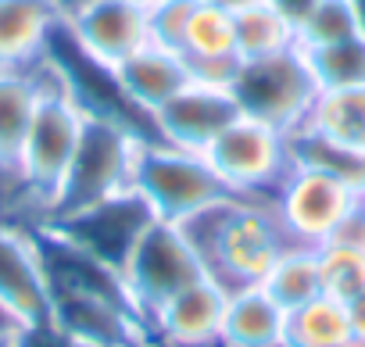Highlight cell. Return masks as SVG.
<instances>
[{
  "instance_id": "1",
  "label": "cell",
  "mask_w": 365,
  "mask_h": 347,
  "mask_svg": "<svg viewBox=\"0 0 365 347\" xmlns=\"http://www.w3.org/2000/svg\"><path fill=\"white\" fill-rule=\"evenodd\" d=\"M179 226L201 254L205 272L226 290L262 283L276 265V258L294 244L276 215V204L265 197L233 194L226 201L208 204L205 212L190 215Z\"/></svg>"
},
{
  "instance_id": "2",
  "label": "cell",
  "mask_w": 365,
  "mask_h": 347,
  "mask_svg": "<svg viewBox=\"0 0 365 347\" xmlns=\"http://www.w3.org/2000/svg\"><path fill=\"white\" fill-rule=\"evenodd\" d=\"M140 140H143V133H136L133 125L86 111V122H83L76 154L68 161V172L61 180V190H58V197H54V204L43 219L68 215V212L90 208L104 197L129 190Z\"/></svg>"
},
{
  "instance_id": "3",
  "label": "cell",
  "mask_w": 365,
  "mask_h": 347,
  "mask_svg": "<svg viewBox=\"0 0 365 347\" xmlns=\"http://www.w3.org/2000/svg\"><path fill=\"white\" fill-rule=\"evenodd\" d=\"M133 190L165 222H187L215 201L233 197V190L215 176L201 150H182L158 136H143L133 165Z\"/></svg>"
},
{
  "instance_id": "4",
  "label": "cell",
  "mask_w": 365,
  "mask_h": 347,
  "mask_svg": "<svg viewBox=\"0 0 365 347\" xmlns=\"http://www.w3.org/2000/svg\"><path fill=\"white\" fill-rule=\"evenodd\" d=\"M83 122H86V108L72 97V90L65 86V79L54 65V79L40 97V108L33 115V125H29L22 154H19V176L36 208V222L51 212V204L61 190V180H65L79 133H83Z\"/></svg>"
},
{
  "instance_id": "5",
  "label": "cell",
  "mask_w": 365,
  "mask_h": 347,
  "mask_svg": "<svg viewBox=\"0 0 365 347\" xmlns=\"http://www.w3.org/2000/svg\"><path fill=\"white\" fill-rule=\"evenodd\" d=\"M230 93L244 118L265 122L279 133H297L319 97L315 76L301 47L240 61L230 76Z\"/></svg>"
},
{
  "instance_id": "6",
  "label": "cell",
  "mask_w": 365,
  "mask_h": 347,
  "mask_svg": "<svg viewBox=\"0 0 365 347\" xmlns=\"http://www.w3.org/2000/svg\"><path fill=\"white\" fill-rule=\"evenodd\" d=\"M201 154L237 197H265V201L276 197L283 176L294 165L290 136L244 115H237Z\"/></svg>"
},
{
  "instance_id": "7",
  "label": "cell",
  "mask_w": 365,
  "mask_h": 347,
  "mask_svg": "<svg viewBox=\"0 0 365 347\" xmlns=\"http://www.w3.org/2000/svg\"><path fill=\"white\" fill-rule=\"evenodd\" d=\"M205 276L208 272L190 237L182 233L179 222H165V219H154L143 229L129 261L122 265V283L133 304L143 311V318H150L165 301H172L179 290H187Z\"/></svg>"
},
{
  "instance_id": "8",
  "label": "cell",
  "mask_w": 365,
  "mask_h": 347,
  "mask_svg": "<svg viewBox=\"0 0 365 347\" xmlns=\"http://www.w3.org/2000/svg\"><path fill=\"white\" fill-rule=\"evenodd\" d=\"M365 190L351 187L347 180L333 176V172H326L319 165L294 161L272 197V204H276V215L294 244L319 247L329 240V233L340 226V219L354 208V201Z\"/></svg>"
},
{
  "instance_id": "9",
  "label": "cell",
  "mask_w": 365,
  "mask_h": 347,
  "mask_svg": "<svg viewBox=\"0 0 365 347\" xmlns=\"http://www.w3.org/2000/svg\"><path fill=\"white\" fill-rule=\"evenodd\" d=\"M154 219L158 215L150 212V204L129 187V190H122L115 197H104V201H97L90 208L43 219V226H51L68 244L83 247L97 261H104V265L122 272V265L129 261V254L136 247V240L143 237V229Z\"/></svg>"
},
{
  "instance_id": "10",
  "label": "cell",
  "mask_w": 365,
  "mask_h": 347,
  "mask_svg": "<svg viewBox=\"0 0 365 347\" xmlns=\"http://www.w3.org/2000/svg\"><path fill=\"white\" fill-rule=\"evenodd\" d=\"M61 29L101 68H115L133 51L150 43L147 0H72Z\"/></svg>"
},
{
  "instance_id": "11",
  "label": "cell",
  "mask_w": 365,
  "mask_h": 347,
  "mask_svg": "<svg viewBox=\"0 0 365 347\" xmlns=\"http://www.w3.org/2000/svg\"><path fill=\"white\" fill-rule=\"evenodd\" d=\"M237 115L240 108L230 93V83L194 76L172 100H165L150 115V136L182 150H205Z\"/></svg>"
},
{
  "instance_id": "12",
  "label": "cell",
  "mask_w": 365,
  "mask_h": 347,
  "mask_svg": "<svg viewBox=\"0 0 365 347\" xmlns=\"http://www.w3.org/2000/svg\"><path fill=\"white\" fill-rule=\"evenodd\" d=\"M226 294L212 276L179 290L147 318L154 347H222Z\"/></svg>"
},
{
  "instance_id": "13",
  "label": "cell",
  "mask_w": 365,
  "mask_h": 347,
  "mask_svg": "<svg viewBox=\"0 0 365 347\" xmlns=\"http://www.w3.org/2000/svg\"><path fill=\"white\" fill-rule=\"evenodd\" d=\"M0 308L19 326L51 315V294L29 222H0Z\"/></svg>"
},
{
  "instance_id": "14",
  "label": "cell",
  "mask_w": 365,
  "mask_h": 347,
  "mask_svg": "<svg viewBox=\"0 0 365 347\" xmlns=\"http://www.w3.org/2000/svg\"><path fill=\"white\" fill-rule=\"evenodd\" d=\"M111 79H115L118 93L125 97V104L150 122V115L165 100H172L194 79V72L182 61V54L158 47V43H143L140 51H133L125 61H118L111 68Z\"/></svg>"
},
{
  "instance_id": "15",
  "label": "cell",
  "mask_w": 365,
  "mask_h": 347,
  "mask_svg": "<svg viewBox=\"0 0 365 347\" xmlns=\"http://www.w3.org/2000/svg\"><path fill=\"white\" fill-rule=\"evenodd\" d=\"M54 79V61L47 51L22 68H0V168H19V154L43 90Z\"/></svg>"
},
{
  "instance_id": "16",
  "label": "cell",
  "mask_w": 365,
  "mask_h": 347,
  "mask_svg": "<svg viewBox=\"0 0 365 347\" xmlns=\"http://www.w3.org/2000/svg\"><path fill=\"white\" fill-rule=\"evenodd\" d=\"M65 0H0V68L33 65L65 19Z\"/></svg>"
},
{
  "instance_id": "17",
  "label": "cell",
  "mask_w": 365,
  "mask_h": 347,
  "mask_svg": "<svg viewBox=\"0 0 365 347\" xmlns=\"http://www.w3.org/2000/svg\"><path fill=\"white\" fill-rule=\"evenodd\" d=\"M179 54L190 65V72L197 79H212V83H230L233 68L240 65L237 54V33H233V15L197 4L187 33L179 40Z\"/></svg>"
},
{
  "instance_id": "18",
  "label": "cell",
  "mask_w": 365,
  "mask_h": 347,
  "mask_svg": "<svg viewBox=\"0 0 365 347\" xmlns=\"http://www.w3.org/2000/svg\"><path fill=\"white\" fill-rule=\"evenodd\" d=\"M287 311L272 301V294L255 283L226 294L222 315V347H276L283 343Z\"/></svg>"
},
{
  "instance_id": "19",
  "label": "cell",
  "mask_w": 365,
  "mask_h": 347,
  "mask_svg": "<svg viewBox=\"0 0 365 347\" xmlns=\"http://www.w3.org/2000/svg\"><path fill=\"white\" fill-rule=\"evenodd\" d=\"M304 133L322 136L344 150H365V86L347 90H319L304 125Z\"/></svg>"
},
{
  "instance_id": "20",
  "label": "cell",
  "mask_w": 365,
  "mask_h": 347,
  "mask_svg": "<svg viewBox=\"0 0 365 347\" xmlns=\"http://www.w3.org/2000/svg\"><path fill=\"white\" fill-rule=\"evenodd\" d=\"M351 340L347 308L336 297H312L301 308L287 311L283 326V347H344Z\"/></svg>"
},
{
  "instance_id": "21",
  "label": "cell",
  "mask_w": 365,
  "mask_h": 347,
  "mask_svg": "<svg viewBox=\"0 0 365 347\" xmlns=\"http://www.w3.org/2000/svg\"><path fill=\"white\" fill-rule=\"evenodd\" d=\"M262 286L272 294V301L290 311L308 304L312 297L322 294V272H319V247L312 244H290L276 265L269 269V276L262 279Z\"/></svg>"
},
{
  "instance_id": "22",
  "label": "cell",
  "mask_w": 365,
  "mask_h": 347,
  "mask_svg": "<svg viewBox=\"0 0 365 347\" xmlns=\"http://www.w3.org/2000/svg\"><path fill=\"white\" fill-rule=\"evenodd\" d=\"M233 33H237V54L240 61H251V58H269V54H279V51H290L297 47V33L287 19H279L265 0L255 8H244L233 15Z\"/></svg>"
},
{
  "instance_id": "23",
  "label": "cell",
  "mask_w": 365,
  "mask_h": 347,
  "mask_svg": "<svg viewBox=\"0 0 365 347\" xmlns=\"http://www.w3.org/2000/svg\"><path fill=\"white\" fill-rule=\"evenodd\" d=\"M304 61H308L319 90L365 86V36H347L340 43L304 51Z\"/></svg>"
},
{
  "instance_id": "24",
  "label": "cell",
  "mask_w": 365,
  "mask_h": 347,
  "mask_svg": "<svg viewBox=\"0 0 365 347\" xmlns=\"http://www.w3.org/2000/svg\"><path fill=\"white\" fill-rule=\"evenodd\" d=\"M319 272H322V294L347 304L354 294L365 290V251L319 244Z\"/></svg>"
},
{
  "instance_id": "25",
  "label": "cell",
  "mask_w": 365,
  "mask_h": 347,
  "mask_svg": "<svg viewBox=\"0 0 365 347\" xmlns=\"http://www.w3.org/2000/svg\"><path fill=\"white\" fill-rule=\"evenodd\" d=\"M347 36H358L354 11H351L347 0H319L308 11V19L297 26V47L301 51L329 47V43H340Z\"/></svg>"
},
{
  "instance_id": "26",
  "label": "cell",
  "mask_w": 365,
  "mask_h": 347,
  "mask_svg": "<svg viewBox=\"0 0 365 347\" xmlns=\"http://www.w3.org/2000/svg\"><path fill=\"white\" fill-rule=\"evenodd\" d=\"M197 8V0H147V26H150V43L168 47L179 54V40L187 33V22Z\"/></svg>"
},
{
  "instance_id": "27",
  "label": "cell",
  "mask_w": 365,
  "mask_h": 347,
  "mask_svg": "<svg viewBox=\"0 0 365 347\" xmlns=\"http://www.w3.org/2000/svg\"><path fill=\"white\" fill-rule=\"evenodd\" d=\"M8 347H90V343H83L76 333H68L65 326H58L47 315V318L15 326L11 336H8Z\"/></svg>"
},
{
  "instance_id": "28",
  "label": "cell",
  "mask_w": 365,
  "mask_h": 347,
  "mask_svg": "<svg viewBox=\"0 0 365 347\" xmlns=\"http://www.w3.org/2000/svg\"><path fill=\"white\" fill-rule=\"evenodd\" d=\"M326 244H340V247H354V251H365V197L354 201V208L340 219V226L329 233Z\"/></svg>"
},
{
  "instance_id": "29",
  "label": "cell",
  "mask_w": 365,
  "mask_h": 347,
  "mask_svg": "<svg viewBox=\"0 0 365 347\" xmlns=\"http://www.w3.org/2000/svg\"><path fill=\"white\" fill-rule=\"evenodd\" d=\"M265 4H269L279 19H287V22L294 26V33H297V26L308 19V11L319 4V0H265Z\"/></svg>"
},
{
  "instance_id": "30",
  "label": "cell",
  "mask_w": 365,
  "mask_h": 347,
  "mask_svg": "<svg viewBox=\"0 0 365 347\" xmlns=\"http://www.w3.org/2000/svg\"><path fill=\"white\" fill-rule=\"evenodd\" d=\"M347 322H351V333H358V336H365V290L361 294H354L347 304Z\"/></svg>"
},
{
  "instance_id": "31",
  "label": "cell",
  "mask_w": 365,
  "mask_h": 347,
  "mask_svg": "<svg viewBox=\"0 0 365 347\" xmlns=\"http://www.w3.org/2000/svg\"><path fill=\"white\" fill-rule=\"evenodd\" d=\"M197 4H208V8H219V11H226V15H237V11H244V8L262 4V0H197Z\"/></svg>"
},
{
  "instance_id": "32",
  "label": "cell",
  "mask_w": 365,
  "mask_h": 347,
  "mask_svg": "<svg viewBox=\"0 0 365 347\" xmlns=\"http://www.w3.org/2000/svg\"><path fill=\"white\" fill-rule=\"evenodd\" d=\"M351 11H354V26H358V36H365V0H347Z\"/></svg>"
},
{
  "instance_id": "33",
  "label": "cell",
  "mask_w": 365,
  "mask_h": 347,
  "mask_svg": "<svg viewBox=\"0 0 365 347\" xmlns=\"http://www.w3.org/2000/svg\"><path fill=\"white\" fill-rule=\"evenodd\" d=\"M15 326H19V322H15V318H11V315L4 311V308H0V336H8V333H11Z\"/></svg>"
},
{
  "instance_id": "34",
  "label": "cell",
  "mask_w": 365,
  "mask_h": 347,
  "mask_svg": "<svg viewBox=\"0 0 365 347\" xmlns=\"http://www.w3.org/2000/svg\"><path fill=\"white\" fill-rule=\"evenodd\" d=\"M344 347H365V336H358V333H351V340H347Z\"/></svg>"
},
{
  "instance_id": "35",
  "label": "cell",
  "mask_w": 365,
  "mask_h": 347,
  "mask_svg": "<svg viewBox=\"0 0 365 347\" xmlns=\"http://www.w3.org/2000/svg\"><path fill=\"white\" fill-rule=\"evenodd\" d=\"M8 336H11V333H8ZM8 336H0V347H8Z\"/></svg>"
},
{
  "instance_id": "36",
  "label": "cell",
  "mask_w": 365,
  "mask_h": 347,
  "mask_svg": "<svg viewBox=\"0 0 365 347\" xmlns=\"http://www.w3.org/2000/svg\"><path fill=\"white\" fill-rule=\"evenodd\" d=\"M361 157H365V150H361Z\"/></svg>"
},
{
  "instance_id": "37",
  "label": "cell",
  "mask_w": 365,
  "mask_h": 347,
  "mask_svg": "<svg viewBox=\"0 0 365 347\" xmlns=\"http://www.w3.org/2000/svg\"><path fill=\"white\" fill-rule=\"evenodd\" d=\"M276 347H283V343H276Z\"/></svg>"
},
{
  "instance_id": "38",
  "label": "cell",
  "mask_w": 365,
  "mask_h": 347,
  "mask_svg": "<svg viewBox=\"0 0 365 347\" xmlns=\"http://www.w3.org/2000/svg\"><path fill=\"white\" fill-rule=\"evenodd\" d=\"M361 197H365V194H361Z\"/></svg>"
}]
</instances>
